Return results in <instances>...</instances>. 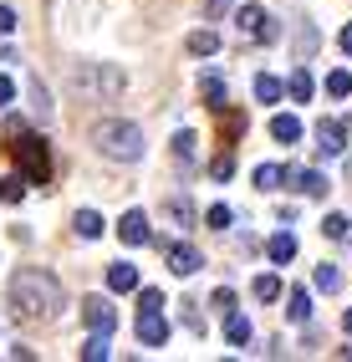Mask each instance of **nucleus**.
<instances>
[{
  "instance_id": "nucleus-1",
  "label": "nucleus",
  "mask_w": 352,
  "mask_h": 362,
  "mask_svg": "<svg viewBox=\"0 0 352 362\" xmlns=\"http://www.w3.org/2000/svg\"><path fill=\"white\" fill-rule=\"evenodd\" d=\"M11 306H16L20 322L52 317V311L61 306V286H57V276L36 271V265H20V271L11 276Z\"/></svg>"
},
{
  "instance_id": "nucleus-2",
  "label": "nucleus",
  "mask_w": 352,
  "mask_h": 362,
  "mask_svg": "<svg viewBox=\"0 0 352 362\" xmlns=\"http://www.w3.org/2000/svg\"><path fill=\"white\" fill-rule=\"evenodd\" d=\"M92 143H98L107 158H123V163H138V158H143V133H138L133 123H123V117L98 123V128H92Z\"/></svg>"
},
{
  "instance_id": "nucleus-3",
  "label": "nucleus",
  "mask_w": 352,
  "mask_h": 362,
  "mask_svg": "<svg viewBox=\"0 0 352 362\" xmlns=\"http://www.w3.org/2000/svg\"><path fill=\"white\" fill-rule=\"evenodd\" d=\"M11 153H16L20 174H26L31 184H46V179H52V153H46L41 133H26V128H20V133H16V143H11Z\"/></svg>"
},
{
  "instance_id": "nucleus-4",
  "label": "nucleus",
  "mask_w": 352,
  "mask_h": 362,
  "mask_svg": "<svg viewBox=\"0 0 352 362\" xmlns=\"http://www.w3.org/2000/svg\"><path fill=\"white\" fill-rule=\"evenodd\" d=\"M138 342H143V347H163V342H169V317H163V306H138Z\"/></svg>"
},
{
  "instance_id": "nucleus-5",
  "label": "nucleus",
  "mask_w": 352,
  "mask_h": 362,
  "mask_svg": "<svg viewBox=\"0 0 352 362\" xmlns=\"http://www.w3.org/2000/svg\"><path fill=\"white\" fill-rule=\"evenodd\" d=\"M235 26H240V36H255V41H276V36H281V31L271 26L266 6H240V11H235Z\"/></svg>"
},
{
  "instance_id": "nucleus-6",
  "label": "nucleus",
  "mask_w": 352,
  "mask_h": 362,
  "mask_svg": "<svg viewBox=\"0 0 352 362\" xmlns=\"http://www.w3.org/2000/svg\"><path fill=\"white\" fill-rule=\"evenodd\" d=\"M347 148V123L342 117H322L317 123V158H337Z\"/></svg>"
},
{
  "instance_id": "nucleus-7",
  "label": "nucleus",
  "mask_w": 352,
  "mask_h": 362,
  "mask_svg": "<svg viewBox=\"0 0 352 362\" xmlns=\"http://www.w3.org/2000/svg\"><path fill=\"white\" fill-rule=\"evenodd\" d=\"M82 322H87V332H112L117 311H112L107 296H82Z\"/></svg>"
},
{
  "instance_id": "nucleus-8",
  "label": "nucleus",
  "mask_w": 352,
  "mask_h": 362,
  "mask_svg": "<svg viewBox=\"0 0 352 362\" xmlns=\"http://www.w3.org/2000/svg\"><path fill=\"white\" fill-rule=\"evenodd\" d=\"M117 235H123V245H148V240H153L148 214H143V209H128L123 220H117Z\"/></svg>"
},
{
  "instance_id": "nucleus-9",
  "label": "nucleus",
  "mask_w": 352,
  "mask_h": 362,
  "mask_svg": "<svg viewBox=\"0 0 352 362\" xmlns=\"http://www.w3.org/2000/svg\"><path fill=\"white\" fill-rule=\"evenodd\" d=\"M286 184L301 189V194H327V174H317V168H291L286 163Z\"/></svg>"
},
{
  "instance_id": "nucleus-10",
  "label": "nucleus",
  "mask_w": 352,
  "mask_h": 362,
  "mask_svg": "<svg viewBox=\"0 0 352 362\" xmlns=\"http://www.w3.org/2000/svg\"><path fill=\"white\" fill-rule=\"evenodd\" d=\"M199 265H204V260H199L194 245H184V240H179V245H169V271H174V276H194Z\"/></svg>"
},
{
  "instance_id": "nucleus-11",
  "label": "nucleus",
  "mask_w": 352,
  "mask_h": 362,
  "mask_svg": "<svg viewBox=\"0 0 352 362\" xmlns=\"http://www.w3.org/2000/svg\"><path fill=\"white\" fill-rule=\"evenodd\" d=\"M266 255H271L276 265H286V260H296V235H291V230H281V235H271V240H266Z\"/></svg>"
},
{
  "instance_id": "nucleus-12",
  "label": "nucleus",
  "mask_w": 352,
  "mask_h": 362,
  "mask_svg": "<svg viewBox=\"0 0 352 362\" xmlns=\"http://www.w3.org/2000/svg\"><path fill=\"white\" fill-rule=\"evenodd\" d=\"M322 235L352 250V220H347V214H322Z\"/></svg>"
},
{
  "instance_id": "nucleus-13",
  "label": "nucleus",
  "mask_w": 352,
  "mask_h": 362,
  "mask_svg": "<svg viewBox=\"0 0 352 362\" xmlns=\"http://www.w3.org/2000/svg\"><path fill=\"white\" fill-rule=\"evenodd\" d=\"M271 138H276V143H301V117L276 112V117H271Z\"/></svg>"
},
{
  "instance_id": "nucleus-14",
  "label": "nucleus",
  "mask_w": 352,
  "mask_h": 362,
  "mask_svg": "<svg viewBox=\"0 0 352 362\" xmlns=\"http://www.w3.org/2000/svg\"><path fill=\"white\" fill-rule=\"evenodd\" d=\"M107 286L112 291H138V265H128V260L107 265Z\"/></svg>"
},
{
  "instance_id": "nucleus-15",
  "label": "nucleus",
  "mask_w": 352,
  "mask_h": 362,
  "mask_svg": "<svg viewBox=\"0 0 352 362\" xmlns=\"http://www.w3.org/2000/svg\"><path fill=\"white\" fill-rule=\"evenodd\" d=\"M225 337H230V347H250V317L230 311V317H225Z\"/></svg>"
},
{
  "instance_id": "nucleus-16",
  "label": "nucleus",
  "mask_w": 352,
  "mask_h": 362,
  "mask_svg": "<svg viewBox=\"0 0 352 362\" xmlns=\"http://www.w3.org/2000/svg\"><path fill=\"white\" fill-rule=\"evenodd\" d=\"M286 317H291L296 327H307V322H312V296L301 291V286H296V291L286 296Z\"/></svg>"
},
{
  "instance_id": "nucleus-17",
  "label": "nucleus",
  "mask_w": 352,
  "mask_h": 362,
  "mask_svg": "<svg viewBox=\"0 0 352 362\" xmlns=\"http://www.w3.org/2000/svg\"><path fill=\"white\" fill-rule=\"evenodd\" d=\"M72 230H77L82 240H98V235H102V214H98V209H77Z\"/></svg>"
},
{
  "instance_id": "nucleus-18",
  "label": "nucleus",
  "mask_w": 352,
  "mask_h": 362,
  "mask_svg": "<svg viewBox=\"0 0 352 362\" xmlns=\"http://www.w3.org/2000/svg\"><path fill=\"white\" fill-rule=\"evenodd\" d=\"M286 92H291V103H307V98H312V71L296 66L291 77H286Z\"/></svg>"
},
{
  "instance_id": "nucleus-19",
  "label": "nucleus",
  "mask_w": 352,
  "mask_h": 362,
  "mask_svg": "<svg viewBox=\"0 0 352 362\" xmlns=\"http://www.w3.org/2000/svg\"><path fill=\"white\" fill-rule=\"evenodd\" d=\"M26 174H6V179H0V199H6V204H20V199H26Z\"/></svg>"
},
{
  "instance_id": "nucleus-20",
  "label": "nucleus",
  "mask_w": 352,
  "mask_h": 362,
  "mask_svg": "<svg viewBox=\"0 0 352 362\" xmlns=\"http://www.w3.org/2000/svg\"><path fill=\"white\" fill-rule=\"evenodd\" d=\"M312 286H317V291H337V286H342V271H337L332 260H322L317 271H312Z\"/></svg>"
},
{
  "instance_id": "nucleus-21",
  "label": "nucleus",
  "mask_w": 352,
  "mask_h": 362,
  "mask_svg": "<svg viewBox=\"0 0 352 362\" xmlns=\"http://www.w3.org/2000/svg\"><path fill=\"white\" fill-rule=\"evenodd\" d=\"M281 184H286V168H281V163H261V168H255V189H281Z\"/></svg>"
},
{
  "instance_id": "nucleus-22",
  "label": "nucleus",
  "mask_w": 352,
  "mask_h": 362,
  "mask_svg": "<svg viewBox=\"0 0 352 362\" xmlns=\"http://www.w3.org/2000/svg\"><path fill=\"white\" fill-rule=\"evenodd\" d=\"M199 92H204V103H209V107H215V112L225 107V82L215 77V71H209V77H199Z\"/></svg>"
},
{
  "instance_id": "nucleus-23",
  "label": "nucleus",
  "mask_w": 352,
  "mask_h": 362,
  "mask_svg": "<svg viewBox=\"0 0 352 362\" xmlns=\"http://www.w3.org/2000/svg\"><path fill=\"white\" fill-rule=\"evenodd\" d=\"M189 52H194V57H215V52H220V36L209 31V26L194 31V36H189Z\"/></svg>"
},
{
  "instance_id": "nucleus-24",
  "label": "nucleus",
  "mask_w": 352,
  "mask_h": 362,
  "mask_svg": "<svg viewBox=\"0 0 352 362\" xmlns=\"http://www.w3.org/2000/svg\"><path fill=\"white\" fill-rule=\"evenodd\" d=\"M82 357H87V362H102V357H112V347H107V332H92L87 342H82Z\"/></svg>"
},
{
  "instance_id": "nucleus-25",
  "label": "nucleus",
  "mask_w": 352,
  "mask_h": 362,
  "mask_svg": "<svg viewBox=\"0 0 352 362\" xmlns=\"http://www.w3.org/2000/svg\"><path fill=\"white\" fill-rule=\"evenodd\" d=\"M281 92H286V82H276V77H255V98H261V103H281Z\"/></svg>"
},
{
  "instance_id": "nucleus-26",
  "label": "nucleus",
  "mask_w": 352,
  "mask_h": 362,
  "mask_svg": "<svg viewBox=\"0 0 352 362\" xmlns=\"http://www.w3.org/2000/svg\"><path fill=\"white\" fill-rule=\"evenodd\" d=\"M194 143H199L194 133H179V138H174V158H179V163H194Z\"/></svg>"
},
{
  "instance_id": "nucleus-27",
  "label": "nucleus",
  "mask_w": 352,
  "mask_h": 362,
  "mask_svg": "<svg viewBox=\"0 0 352 362\" xmlns=\"http://www.w3.org/2000/svg\"><path fill=\"white\" fill-rule=\"evenodd\" d=\"M255 296H261V301H276V296H281V276H255Z\"/></svg>"
},
{
  "instance_id": "nucleus-28",
  "label": "nucleus",
  "mask_w": 352,
  "mask_h": 362,
  "mask_svg": "<svg viewBox=\"0 0 352 362\" xmlns=\"http://www.w3.org/2000/svg\"><path fill=\"white\" fill-rule=\"evenodd\" d=\"M327 92H332V98H347V92H352V77H347V71H327Z\"/></svg>"
},
{
  "instance_id": "nucleus-29",
  "label": "nucleus",
  "mask_w": 352,
  "mask_h": 362,
  "mask_svg": "<svg viewBox=\"0 0 352 362\" xmlns=\"http://www.w3.org/2000/svg\"><path fill=\"white\" fill-rule=\"evenodd\" d=\"M220 128H225V138H240V133H245V117H240V112H225V107H220Z\"/></svg>"
},
{
  "instance_id": "nucleus-30",
  "label": "nucleus",
  "mask_w": 352,
  "mask_h": 362,
  "mask_svg": "<svg viewBox=\"0 0 352 362\" xmlns=\"http://www.w3.org/2000/svg\"><path fill=\"white\" fill-rule=\"evenodd\" d=\"M204 225H209V230H230V204H209Z\"/></svg>"
},
{
  "instance_id": "nucleus-31",
  "label": "nucleus",
  "mask_w": 352,
  "mask_h": 362,
  "mask_svg": "<svg viewBox=\"0 0 352 362\" xmlns=\"http://www.w3.org/2000/svg\"><path fill=\"white\" fill-rule=\"evenodd\" d=\"M209 306H215L220 317H230V311H235V291H230V286H220V291L209 296Z\"/></svg>"
},
{
  "instance_id": "nucleus-32",
  "label": "nucleus",
  "mask_w": 352,
  "mask_h": 362,
  "mask_svg": "<svg viewBox=\"0 0 352 362\" xmlns=\"http://www.w3.org/2000/svg\"><path fill=\"white\" fill-rule=\"evenodd\" d=\"M230 174H235V163H230V153H220L215 163H209V179H215V184H225Z\"/></svg>"
},
{
  "instance_id": "nucleus-33",
  "label": "nucleus",
  "mask_w": 352,
  "mask_h": 362,
  "mask_svg": "<svg viewBox=\"0 0 352 362\" xmlns=\"http://www.w3.org/2000/svg\"><path fill=\"white\" fill-rule=\"evenodd\" d=\"M169 220H179V225H194V209L184 204V199H169Z\"/></svg>"
},
{
  "instance_id": "nucleus-34",
  "label": "nucleus",
  "mask_w": 352,
  "mask_h": 362,
  "mask_svg": "<svg viewBox=\"0 0 352 362\" xmlns=\"http://www.w3.org/2000/svg\"><path fill=\"white\" fill-rule=\"evenodd\" d=\"M11 103H16V82H11V77H0V112H6Z\"/></svg>"
},
{
  "instance_id": "nucleus-35",
  "label": "nucleus",
  "mask_w": 352,
  "mask_h": 362,
  "mask_svg": "<svg viewBox=\"0 0 352 362\" xmlns=\"http://www.w3.org/2000/svg\"><path fill=\"white\" fill-rule=\"evenodd\" d=\"M230 11V0H204V21H215V16H225Z\"/></svg>"
},
{
  "instance_id": "nucleus-36",
  "label": "nucleus",
  "mask_w": 352,
  "mask_h": 362,
  "mask_svg": "<svg viewBox=\"0 0 352 362\" xmlns=\"http://www.w3.org/2000/svg\"><path fill=\"white\" fill-rule=\"evenodd\" d=\"M11 31H16V11L0 6V36H11Z\"/></svg>"
},
{
  "instance_id": "nucleus-37",
  "label": "nucleus",
  "mask_w": 352,
  "mask_h": 362,
  "mask_svg": "<svg viewBox=\"0 0 352 362\" xmlns=\"http://www.w3.org/2000/svg\"><path fill=\"white\" fill-rule=\"evenodd\" d=\"M342 52L352 57V21H347V26H342Z\"/></svg>"
},
{
  "instance_id": "nucleus-38",
  "label": "nucleus",
  "mask_w": 352,
  "mask_h": 362,
  "mask_svg": "<svg viewBox=\"0 0 352 362\" xmlns=\"http://www.w3.org/2000/svg\"><path fill=\"white\" fill-rule=\"evenodd\" d=\"M342 327H347V337H352V311H347V317H342Z\"/></svg>"
},
{
  "instance_id": "nucleus-39",
  "label": "nucleus",
  "mask_w": 352,
  "mask_h": 362,
  "mask_svg": "<svg viewBox=\"0 0 352 362\" xmlns=\"http://www.w3.org/2000/svg\"><path fill=\"white\" fill-rule=\"evenodd\" d=\"M347 174H352V158H347Z\"/></svg>"
}]
</instances>
